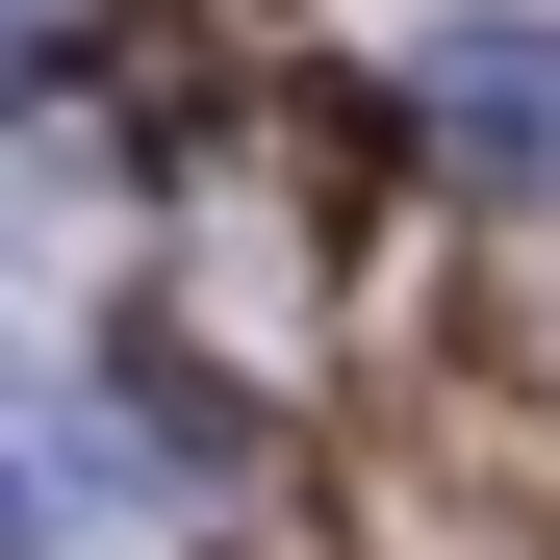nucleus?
Returning a JSON list of instances; mask_svg holds the SVG:
<instances>
[{
	"label": "nucleus",
	"instance_id": "f03ea898",
	"mask_svg": "<svg viewBox=\"0 0 560 560\" xmlns=\"http://www.w3.org/2000/svg\"><path fill=\"white\" fill-rule=\"evenodd\" d=\"M408 103L485 178H560V26H535V0H458V26H408Z\"/></svg>",
	"mask_w": 560,
	"mask_h": 560
},
{
	"label": "nucleus",
	"instance_id": "f257e3e1",
	"mask_svg": "<svg viewBox=\"0 0 560 560\" xmlns=\"http://www.w3.org/2000/svg\"><path fill=\"white\" fill-rule=\"evenodd\" d=\"M103 535H153L128 408H103V383H51V357H0V560H103Z\"/></svg>",
	"mask_w": 560,
	"mask_h": 560
},
{
	"label": "nucleus",
	"instance_id": "7ed1b4c3",
	"mask_svg": "<svg viewBox=\"0 0 560 560\" xmlns=\"http://www.w3.org/2000/svg\"><path fill=\"white\" fill-rule=\"evenodd\" d=\"M51 51H77V0H0V77H51Z\"/></svg>",
	"mask_w": 560,
	"mask_h": 560
}]
</instances>
